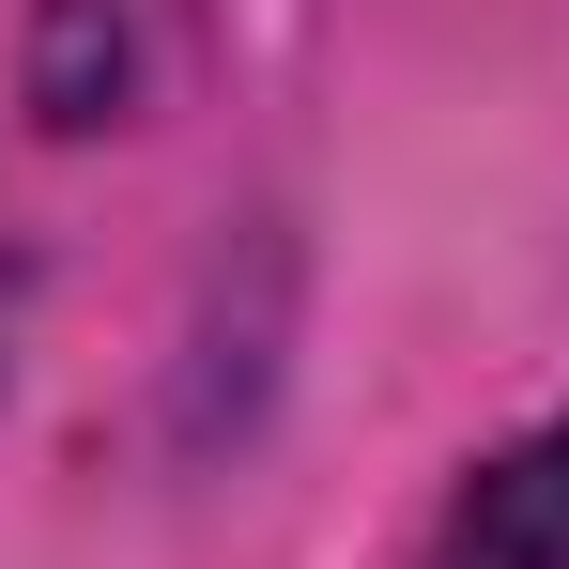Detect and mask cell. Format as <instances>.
Here are the masks:
<instances>
[{"instance_id": "obj_1", "label": "cell", "mask_w": 569, "mask_h": 569, "mask_svg": "<svg viewBox=\"0 0 569 569\" xmlns=\"http://www.w3.org/2000/svg\"><path fill=\"white\" fill-rule=\"evenodd\" d=\"M431 569H569V416H555V431H523L508 462L462 477Z\"/></svg>"}, {"instance_id": "obj_2", "label": "cell", "mask_w": 569, "mask_h": 569, "mask_svg": "<svg viewBox=\"0 0 569 569\" xmlns=\"http://www.w3.org/2000/svg\"><path fill=\"white\" fill-rule=\"evenodd\" d=\"M16 292H31V262H16V216H0V355H16Z\"/></svg>"}]
</instances>
